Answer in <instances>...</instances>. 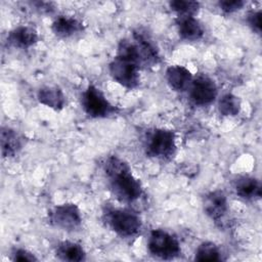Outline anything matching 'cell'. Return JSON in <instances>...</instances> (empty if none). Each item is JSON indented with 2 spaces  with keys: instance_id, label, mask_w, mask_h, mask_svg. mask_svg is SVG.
<instances>
[{
  "instance_id": "cell-17",
  "label": "cell",
  "mask_w": 262,
  "mask_h": 262,
  "mask_svg": "<svg viewBox=\"0 0 262 262\" xmlns=\"http://www.w3.org/2000/svg\"><path fill=\"white\" fill-rule=\"evenodd\" d=\"M1 154L3 158H12L23 148V137L10 127H2L0 135Z\"/></svg>"
},
{
  "instance_id": "cell-11",
  "label": "cell",
  "mask_w": 262,
  "mask_h": 262,
  "mask_svg": "<svg viewBox=\"0 0 262 262\" xmlns=\"http://www.w3.org/2000/svg\"><path fill=\"white\" fill-rule=\"evenodd\" d=\"M39 41L37 30L31 26H17L7 35V42L17 49H29Z\"/></svg>"
},
{
  "instance_id": "cell-4",
  "label": "cell",
  "mask_w": 262,
  "mask_h": 262,
  "mask_svg": "<svg viewBox=\"0 0 262 262\" xmlns=\"http://www.w3.org/2000/svg\"><path fill=\"white\" fill-rule=\"evenodd\" d=\"M80 101L85 114L93 119L107 118L118 112L103 92L93 84H89L81 93Z\"/></svg>"
},
{
  "instance_id": "cell-21",
  "label": "cell",
  "mask_w": 262,
  "mask_h": 262,
  "mask_svg": "<svg viewBox=\"0 0 262 262\" xmlns=\"http://www.w3.org/2000/svg\"><path fill=\"white\" fill-rule=\"evenodd\" d=\"M169 7L172 11L176 12L178 16H182V15L194 16V14L200 9V3L198 1L174 0L169 2Z\"/></svg>"
},
{
  "instance_id": "cell-5",
  "label": "cell",
  "mask_w": 262,
  "mask_h": 262,
  "mask_svg": "<svg viewBox=\"0 0 262 262\" xmlns=\"http://www.w3.org/2000/svg\"><path fill=\"white\" fill-rule=\"evenodd\" d=\"M147 250L150 255L163 260H172L181 254L178 238L169 231L161 228L152 229L149 232Z\"/></svg>"
},
{
  "instance_id": "cell-24",
  "label": "cell",
  "mask_w": 262,
  "mask_h": 262,
  "mask_svg": "<svg viewBox=\"0 0 262 262\" xmlns=\"http://www.w3.org/2000/svg\"><path fill=\"white\" fill-rule=\"evenodd\" d=\"M11 259L13 261H37L38 258L30 251L26 249H14L11 253Z\"/></svg>"
},
{
  "instance_id": "cell-20",
  "label": "cell",
  "mask_w": 262,
  "mask_h": 262,
  "mask_svg": "<svg viewBox=\"0 0 262 262\" xmlns=\"http://www.w3.org/2000/svg\"><path fill=\"white\" fill-rule=\"evenodd\" d=\"M241 107V99L232 93H225L218 100V111L224 117H234L238 115Z\"/></svg>"
},
{
  "instance_id": "cell-19",
  "label": "cell",
  "mask_w": 262,
  "mask_h": 262,
  "mask_svg": "<svg viewBox=\"0 0 262 262\" xmlns=\"http://www.w3.org/2000/svg\"><path fill=\"white\" fill-rule=\"evenodd\" d=\"M194 260L206 262V261H221L222 253L219 247L213 242H203L199 245L195 250Z\"/></svg>"
},
{
  "instance_id": "cell-23",
  "label": "cell",
  "mask_w": 262,
  "mask_h": 262,
  "mask_svg": "<svg viewBox=\"0 0 262 262\" xmlns=\"http://www.w3.org/2000/svg\"><path fill=\"white\" fill-rule=\"evenodd\" d=\"M248 26L256 34L261 33V10H251L247 14Z\"/></svg>"
},
{
  "instance_id": "cell-14",
  "label": "cell",
  "mask_w": 262,
  "mask_h": 262,
  "mask_svg": "<svg viewBox=\"0 0 262 262\" xmlns=\"http://www.w3.org/2000/svg\"><path fill=\"white\" fill-rule=\"evenodd\" d=\"M165 78L168 85L175 91L183 92L189 89L192 82V74L184 66H170L165 73Z\"/></svg>"
},
{
  "instance_id": "cell-8",
  "label": "cell",
  "mask_w": 262,
  "mask_h": 262,
  "mask_svg": "<svg viewBox=\"0 0 262 262\" xmlns=\"http://www.w3.org/2000/svg\"><path fill=\"white\" fill-rule=\"evenodd\" d=\"M188 90L190 100L199 106L211 104L218 95V88L215 81L205 74L194 77Z\"/></svg>"
},
{
  "instance_id": "cell-18",
  "label": "cell",
  "mask_w": 262,
  "mask_h": 262,
  "mask_svg": "<svg viewBox=\"0 0 262 262\" xmlns=\"http://www.w3.org/2000/svg\"><path fill=\"white\" fill-rule=\"evenodd\" d=\"M55 255L62 261L79 262L86 259V252L84 248L72 241H62L55 247Z\"/></svg>"
},
{
  "instance_id": "cell-1",
  "label": "cell",
  "mask_w": 262,
  "mask_h": 262,
  "mask_svg": "<svg viewBox=\"0 0 262 262\" xmlns=\"http://www.w3.org/2000/svg\"><path fill=\"white\" fill-rule=\"evenodd\" d=\"M103 172L110 190L118 201L131 204L141 198L143 193L141 182L123 159L117 156L108 157L103 163Z\"/></svg>"
},
{
  "instance_id": "cell-16",
  "label": "cell",
  "mask_w": 262,
  "mask_h": 262,
  "mask_svg": "<svg viewBox=\"0 0 262 262\" xmlns=\"http://www.w3.org/2000/svg\"><path fill=\"white\" fill-rule=\"evenodd\" d=\"M38 101L54 111H60L64 107L66 96L63 91L55 85H46L37 92Z\"/></svg>"
},
{
  "instance_id": "cell-10",
  "label": "cell",
  "mask_w": 262,
  "mask_h": 262,
  "mask_svg": "<svg viewBox=\"0 0 262 262\" xmlns=\"http://www.w3.org/2000/svg\"><path fill=\"white\" fill-rule=\"evenodd\" d=\"M202 205L205 214L214 221L223 219L228 212L227 196L219 189L207 192L203 196Z\"/></svg>"
},
{
  "instance_id": "cell-3",
  "label": "cell",
  "mask_w": 262,
  "mask_h": 262,
  "mask_svg": "<svg viewBox=\"0 0 262 262\" xmlns=\"http://www.w3.org/2000/svg\"><path fill=\"white\" fill-rule=\"evenodd\" d=\"M145 154L157 160H168L176 151V135L174 131L156 128L146 133L144 138Z\"/></svg>"
},
{
  "instance_id": "cell-13",
  "label": "cell",
  "mask_w": 262,
  "mask_h": 262,
  "mask_svg": "<svg viewBox=\"0 0 262 262\" xmlns=\"http://www.w3.org/2000/svg\"><path fill=\"white\" fill-rule=\"evenodd\" d=\"M178 35L182 40L193 42L204 37L205 30L198 18L192 15L178 16L176 19Z\"/></svg>"
},
{
  "instance_id": "cell-7",
  "label": "cell",
  "mask_w": 262,
  "mask_h": 262,
  "mask_svg": "<svg viewBox=\"0 0 262 262\" xmlns=\"http://www.w3.org/2000/svg\"><path fill=\"white\" fill-rule=\"evenodd\" d=\"M140 68L133 61L115 56L108 63V72L115 82L127 89L138 87L140 82Z\"/></svg>"
},
{
  "instance_id": "cell-22",
  "label": "cell",
  "mask_w": 262,
  "mask_h": 262,
  "mask_svg": "<svg viewBox=\"0 0 262 262\" xmlns=\"http://www.w3.org/2000/svg\"><path fill=\"white\" fill-rule=\"evenodd\" d=\"M246 5V2L243 0H221L218 2V7L220 10L226 14L234 13Z\"/></svg>"
},
{
  "instance_id": "cell-12",
  "label": "cell",
  "mask_w": 262,
  "mask_h": 262,
  "mask_svg": "<svg viewBox=\"0 0 262 262\" xmlns=\"http://www.w3.org/2000/svg\"><path fill=\"white\" fill-rule=\"evenodd\" d=\"M84 30V24L71 15H58L51 24L52 33L59 38H70L82 33Z\"/></svg>"
},
{
  "instance_id": "cell-2",
  "label": "cell",
  "mask_w": 262,
  "mask_h": 262,
  "mask_svg": "<svg viewBox=\"0 0 262 262\" xmlns=\"http://www.w3.org/2000/svg\"><path fill=\"white\" fill-rule=\"evenodd\" d=\"M103 215L106 225L121 237H134L141 231L142 220L139 214L132 209L110 208Z\"/></svg>"
},
{
  "instance_id": "cell-6",
  "label": "cell",
  "mask_w": 262,
  "mask_h": 262,
  "mask_svg": "<svg viewBox=\"0 0 262 262\" xmlns=\"http://www.w3.org/2000/svg\"><path fill=\"white\" fill-rule=\"evenodd\" d=\"M46 220L53 227L74 231L82 224V214L76 204L63 203L52 207L46 215Z\"/></svg>"
},
{
  "instance_id": "cell-9",
  "label": "cell",
  "mask_w": 262,
  "mask_h": 262,
  "mask_svg": "<svg viewBox=\"0 0 262 262\" xmlns=\"http://www.w3.org/2000/svg\"><path fill=\"white\" fill-rule=\"evenodd\" d=\"M132 41L136 49L140 68H150L159 63V50L156 47L152 40L146 34L137 31L133 33Z\"/></svg>"
},
{
  "instance_id": "cell-15",
  "label": "cell",
  "mask_w": 262,
  "mask_h": 262,
  "mask_svg": "<svg viewBox=\"0 0 262 262\" xmlns=\"http://www.w3.org/2000/svg\"><path fill=\"white\" fill-rule=\"evenodd\" d=\"M235 194L245 201H256L261 198V182L252 176H241L233 184Z\"/></svg>"
}]
</instances>
